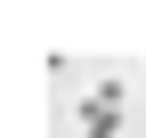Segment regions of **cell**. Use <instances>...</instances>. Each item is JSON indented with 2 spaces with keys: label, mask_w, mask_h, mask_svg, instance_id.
<instances>
[{
  "label": "cell",
  "mask_w": 146,
  "mask_h": 138,
  "mask_svg": "<svg viewBox=\"0 0 146 138\" xmlns=\"http://www.w3.org/2000/svg\"><path fill=\"white\" fill-rule=\"evenodd\" d=\"M73 114H81V130H89V138H114V130H122V114H130V98L106 81L98 98H73Z\"/></svg>",
  "instance_id": "1"
}]
</instances>
